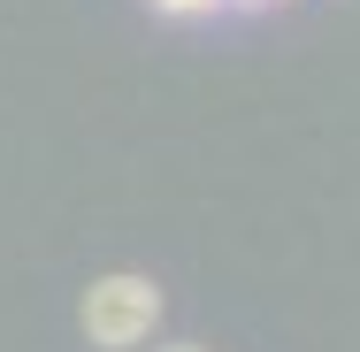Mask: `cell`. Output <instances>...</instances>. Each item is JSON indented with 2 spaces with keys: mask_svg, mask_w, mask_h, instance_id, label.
<instances>
[{
  "mask_svg": "<svg viewBox=\"0 0 360 352\" xmlns=\"http://www.w3.org/2000/svg\"><path fill=\"white\" fill-rule=\"evenodd\" d=\"M77 322H84V337L100 352H131L153 337V322H161V283L153 276H100L84 291V306H77Z\"/></svg>",
  "mask_w": 360,
  "mask_h": 352,
  "instance_id": "1",
  "label": "cell"
},
{
  "mask_svg": "<svg viewBox=\"0 0 360 352\" xmlns=\"http://www.w3.org/2000/svg\"><path fill=\"white\" fill-rule=\"evenodd\" d=\"M161 15H207V8H222V0H153Z\"/></svg>",
  "mask_w": 360,
  "mask_h": 352,
  "instance_id": "2",
  "label": "cell"
},
{
  "mask_svg": "<svg viewBox=\"0 0 360 352\" xmlns=\"http://www.w3.org/2000/svg\"><path fill=\"white\" fill-rule=\"evenodd\" d=\"M161 352H207V345H161Z\"/></svg>",
  "mask_w": 360,
  "mask_h": 352,
  "instance_id": "3",
  "label": "cell"
},
{
  "mask_svg": "<svg viewBox=\"0 0 360 352\" xmlns=\"http://www.w3.org/2000/svg\"><path fill=\"white\" fill-rule=\"evenodd\" d=\"M253 8H261V0H253Z\"/></svg>",
  "mask_w": 360,
  "mask_h": 352,
  "instance_id": "4",
  "label": "cell"
}]
</instances>
